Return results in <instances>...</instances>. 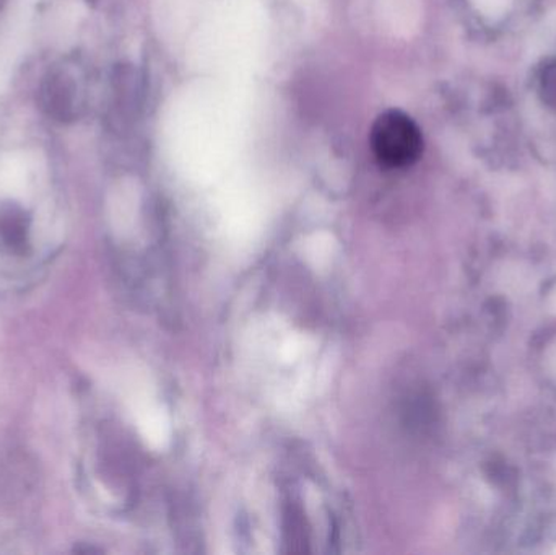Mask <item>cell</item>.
Returning <instances> with one entry per match:
<instances>
[{"label":"cell","mask_w":556,"mask_h":555,"mask_svg":"<svg viewBox=\"0 0 556 555\" xmlns=\"http://www.w3.org/2000/svg\"><path fill=\"white\" fill-rule=\"evenodd\" d=\"M486 7V15H498L505 12L508 7L509 0H483Z\"/></svg>","instance_id":"2"},{"label":"cell","mask_w":556,"mask_h":555,"mask_svg":"<svg viewBox=\"0 0 556 555\" xmlns=\"http://www.w3.org/2000/svg\"><path fill=\"white\" fill-rule=\"evenodd\" d=\"M376 160L384 168H405L417 162L424 140L417 124L399 110L379 114L369 134Z\"/></svg>","instance_id":"1"}]
</instances>
